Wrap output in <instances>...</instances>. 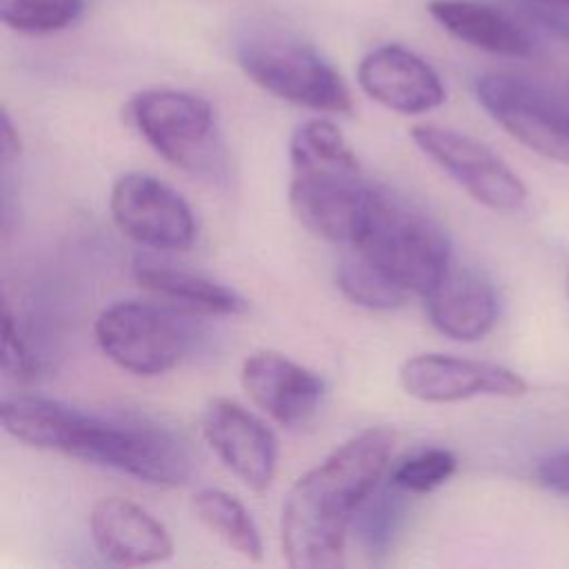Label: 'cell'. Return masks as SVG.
Returning <instances> with one entry per match:
<instances>
[{"instance_id":"cell-27","label":"cell","mask_w":569,"mask_h":569,"mask_svg":"<svg viewBox=\"0 0 569 569\" xmlns=\"http://www.w3.org/2000/svg\"><path fill=\"white\" fill-rule=\"evenodd\" d=\"M0 149H2L4 164L13 162L20 156V133L13 127L7 111H2V120H0Z\"/></svg>"},{"instance_id":"cell-8","label":"cell","mask_w":569,"mask_h":569,"mask_svg":"<svg viewBox=\"0 0 569 569\" xmlns=\"http://www.w3.org/2000/svg\"><path fill=\"white\" fill-rule=\"evenodd\" d=\"M473 91L489 118L513 140L569 167V109L556 96L513 73H482Z\"/></svg>"},{"instance_id":"cell-7","label":"cell","mask_w":569,"mask_h":569,"mask_svg":"<svg viewBox=\"0 0 569 569\" xmlns=\"http://www.w3.org/2000/svg\"><path fill=\"white\" fill-rule=\"evenodd\" d=\"M93 333L100 351L136 376L173 369L191 342L187 325L176 313L140 300H120L102 309Z\"/></svg>"},{"instance_id":"cell-26","label":"cell","mask_w":569,"mask_h":569,"mask_svg":"<svg viewBox=\"0 0 569 569\" xmlns=\"http://www.w3.org/2000/svg\"><path fill=\"white\" fill-rule=\"evenodd\" d=\"M538 482L560 496H569V451H553L536 467Z\"/></svg>"},{"instance_id":"cell-6","label":"cell","mask_w":569,"mask_h":569,"mask_svg":"<svg viewBox=\"0 0 569 569\" xmlns=\"http://www.w3.org/2000/svg\"><path fill=\"white\" fill-rule=\"evenodd\" d=\"M129 116L147 144L169 164L216 176L224 167V147L211 104L180 89H147L129 102Z\"/></svg>"},{"instance_id":"cell-17","label":"cell","mask_w":569,"mask_h":569,"mask_svg":"<svg viewBox=\"0 0 569 569\" xmlns=\"http://www.w3.org/2000/svg\"><path fill=\"white\" fill-rule=\"evenodd\" d=\"M431 18L456 40L487 53L529 58L536 51L531 36L505 11L476 0H431Z\"/></svg>"},{"instance_id":"cell-21","label":"cell","mask_w":569,"mask_h":569,"mask_svg":"<svg viewBox=\"0 0 569 569\" xmlns=\"http://www.w3.org/2000/svg\"><path fill=\"white\" fill-rule=\"evenodd\" d=\"M402 493L405 491L391 482L385 489L378 485L360 505L351 529L369 556H380L391 549L405 518Z\"/></svg>"},{"instance_id":"cell-5","label":"cell","mask_w":569,"mask_h":569,"mask_svg":"<svg viewBox=\"0 0 569 569\" xmlns=\"http://www.w3.org/2000/svg\"><path fill=\"white\" fill-rule=\"evenodd\" d=\"M233 51L244 76L280 100L322 113H349L353 107L338 69L289 29L253 22L238 33Z\"/></svg>"},{"instance_id":"cell-4","label":"cell","mask_w":569,"mask_h":569,"mask_svg":"<svg viewBox=\"0 0 569 569\" xmlns=\"http://www.w3.org/2000/svg\"><path fill=\"white\" fill-rule=\"evenodd\" d=\"M351 247L409 293L425 296L453 262L445 229L411 202L373 187Z\"/></svg>"},{"instance_id":"cell-9","label":"cell","mask_w":569,"mask_h":569,"mask_svg":"<svg viewBox=\"0 0 569 569\" xmlns=\"http://www.w3.org/2000/svg\"><path fill=\"white\" fill-rule=\"evenodd\" d=\"M411 140L476 202L496 211L525 204L527 187L520 176L480 140L440 124L413 127Z\"/></svg>"},{"instance_id":"cell-20","label":"cell","mask_w":569,"mask_h":569,"mask_svg":"<svg viewBox=\"0 0 569 569\" xmlns=\"http://www.w3.org/2000/svg\"><path fill=\"white\" fill-rule=\"evenodd\" d=\"M336 284L349 302L373 311L398 309L411 296L378 267H373L365 256H360L353 247L338 262Z\"/></svg>"},{"instance_id":"cell-2","label":"cell","mask_w":569,"mask_h":569,"mask_svg":"<svg viewBox=\"0 0 569 569\" xmlns=\"http://www.w3.org/2000/svg\"><path fill=\"white\" fill-rule=\"evenodd\" d=\"M396 433L369 427L302 473L282 500L280 547L291 569H336L360 505L380 485Z\"/></svg>"},{"instance_id":"cell-22","label":"cell","mask_w":569,"mask_h":569,"mask_svg":"<svg viewBox=\"0 0 569 569\" xmlns=\"http://www.w3.org/2000/svg\"><path fill=\"white\" fill-rule=\"evenodd\" d=\"M84 4L87 0H0V18L18 33L42 36L71 27Z\"/></svg>"},{"instance_id":"cell-12","label":"cell","mask_w":569,"mask_h":569,"mask_svg":"<svg viewBox=\"0 0 569 569\" xmlns=\"http://www.w3.org/2000/svg\"><path fill=\"white\" fill-rule=\"evenodd\" d=\"M202 436L220 462L251 491H267L278 469L273 431L242 405L216 398L200 418Z\"/></svg>"},{"instance_id":"cell-24","label":"cell","mask_w":569,"mask_h":569,"mask_svg":"<svg viewBox=\"0 0 569 569\" xmlns=\"http://www.w3.org/2000/svg\"><path fill=\"white\" fill-rule=\"evenodd\" d=\"M36 358L29 351L24 338L20 336L18 320L13 318L9 305L2 309V371L16 382H29L36 376Z\"/></svg>"},{"instance_id":"cell-15","label":"cell","mask_w":569,"mask_h":569,"mask_svg":"<svg viewBox=\"0 0 569 569\" xmlns=\"http://www.w3.org/2000/svg\"><path fill=\"white\" fill-rule=\"evenodd\" d=\"M89 529L98 551L120 567L156 565L173 556L169 529L127 498H100L91 509Z\"/></svg>"},{"instance_id":"cell-25","label":"cell","mask_w":569,"mask_h":569,"mask_svg":"<svg viewBox=\"0 0 569 569\" xmlns=\"http://www.w3.org/2000/svg\"><path fill=\"white\" fill-rule=\"evenodd\" d=\"M533 24L569 42V0H518Z\"/></svg>"},{"instance_id":"cell-16","label":"cell","mask_w":569,"mask_h":569,"mask_svg":"<svg viewBox=\"0 0 569 569\" xmlns=\"http://www.w3.org/2000/svg\"><path fill=\"white\" fill-rule=\"evenodd\" d=\"M429 322L458 342L482 340L500 316L493 284L476 269L451 262L422 296Z\"/></svg>"},{"instance_id":"cell-13","label":"cell","mask_w":569,"mask_h":569,"mask_svg":"<svg viewBox=\"0 0 569 569\" xmlns=\"http://www.w3.org/2000/svg\"><path fill=\"white\" fill-rule=\"evenodd\" d=\"M240 382L251 402L280 427H302L318 409L325 382L300 362L260 349L242 360Z\"/></svg>"},{"instance_id":"cell-18","label":"cell","mask_w":569,"mask_h":569,"mask_svg":"<svg viewBox=\"0 0 569 569\" xmlns=\"http://www.w3.org/2000/svg\"><path fill=\"white\" fill-rule=\"evenodd\" d=\"M133 278L140 287L207 316H238L249 307L238 291L222 282L149 258H136Z\"/></svg>"},{"instance_id":"cell-23","label":"cell","mask_w":569,"mask_h":569,"mask_svg":"<svg viewBox=\"0 0 569 569\" xmlns=\"http://www.w3.org/2000/svg\"><path fill=\"white\" fill-rule=\"evenodd\" d=\"M458 469V458L445 447H429L402 458L391 471L389 482L405 493H429L442 487Z\"/></svg>"},{"instance_id":"cell-11","label":"cell","mask_w":569,"mask_h":569,"mask_svg":"<svg viewBox=\"0 0 569 569\" xmlns=\"http://www.w3.org/2000/svg\"><path fill=\"white\" fill-rule=\"evenodd\" d=\"M402 389L422 402H460L469 398H520L527 382L509 367L447 353H418L400 367Z\"/></svg>"},{"instance_id":"cell-1","label":"cell","mask_w":569,"mask_h":569,"mask_svg":"<svg viewBox=\"0 0 569 569\" xmlns=\"http://www.w3.org/2000/svg\"><path fill=\"white\" fill-rule=\"evenodd\" d=\"M0 416L4 431L29 447L109 467L147 485L176 487L191 473L182 440L149 420L98 416L40 396L7 398Z\"/></svg>"},{"instance_id":"cell-3","label":"cell","mask_w":569,"mask_h":569,"mask_svg":"<svg viewBox=\"0 0 569 569\" xmlns=\"http://www.w3.org/2000/svg\"><path fill=\"white\" fill-rule=\"evenodd\" d=\"M289 207L296 220L329 242H353L373 189L342 131L325 118L300 124L289 140Z\"/></svg>"},{"instance_id":"cell-19","label":"cell","mask_w":569,"mask_h":569,"mask_svg":"<svg viewBox=\"0 0 569 569\" xmlns=\"http://www.w3.org/2000/svg\"><path fill=\"white\" fill-rule=\"evenodd\" d=\"M191 507L198 520L229 549L249 562H262L264 547L260 531L247 507L236 496L222 489L204 487L193 493Z\"/></svg>"},{"instance_id":"cell-28","label":"cell","mask_w":569,"mask_h":569,"mask_svg":"<svg viewBox=\"0 0 569 569\" xmlns=\"http://www.w3.org/2000/svg\"><path fill=\"white\" fill-rule=\"evenodd\" d=\"M567 293H569V280H567Z\"/></svg>"},{"instance_id":"cell-10","label":"cell","mask_w":569,"mask_h":569,"mask_svg":"<svg viewBox=\"0 0 569 569\" xmlns=\"http://www.w3.org/2000/svg\"><path fill=\"white\" fill-rule=\"evenodd\" d=\"M116 227L151 249H187L196 238V218L187 200L151 173L120 176L109 196Z\"/></svg>"},{"instance_id":"cell-14","label":"cell","mask_w":569,"mask_h":569,"mask_svg":"<svg viewBox=\"0 0 569 569\" xmlns=\"http://www.w3.org/2000/svg\"><path fill=\"white\" fill-rule=\"evenodd\" d=\"M358 84L371 100L405 116L427 113L447 96L438 71L402 44H382L365 53Z\"/></svg>"}]
</instances>
